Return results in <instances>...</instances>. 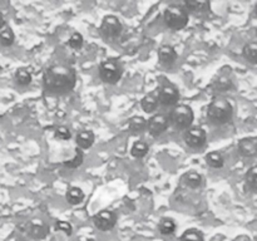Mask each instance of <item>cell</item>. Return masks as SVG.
<instances>
[{
	"label": "cell",
	"mask_w": 257,
	"mask_h": 241,
	"mask_svg": "<svg viewBox=\"0 0 257 241\" xmlns=\"http://www.w3.org/2000/svg\"><path fill=\"white\" fill-rule=\"evenodd\" d=\"M183 182L191 188H198L202 185V176L200 173L195 172V171H191V172L186 173L185 177H183Z\"/></svg>",
	"instance_id": "cell-20"
},
{
	"label": "cell",
	"mask_w": 257,
	"mask_h": 241,
	"mask_svg": "<svg viewBox=\"0 0 257 241\" xmlns=\"http://www.w3.org/2000/svg\"><path fill=\"white\" fill-rule=\"evenodd\" d=\"M122 73V67L114 59H107L99 65V77L107 84H115L119 82Z\"/></svg>",
	"instance_id": "cell-5"
},
{
	"label": "cell",
	"mask_w": 257,
	"mask_h": 241,
	"mask_svg": "<svg viewBox=\"0 0 257 241\" xmlns=\"http://www.w3.org/2000/svg\"><path fill=\"white\" fill-rule=\"evenodd\" d=\"M158 98L155 94H147L141 100V107L146 113H153L158 108Z\"/></svg>",
	"instance_id": "cell-15"
},
{
	"label": "cell",
	"mask_w": 257,
	"mask_h": 241,
	"mask_svg": "<svg viewBox=\"0 0 257 241\" xmlns=\"http://www.w3.org/2000/svg\"><path fill=\"white\" fill-rule=\"evenodd\" d=\"M83 42H84V39H83V35L80 34V33L75 32V33H73L72 37L69 38V40H68V44H69V47L73 48V49H80V48L83 47Z\"/></svg>",
	"instance_id": "cell-28"
},
{
	"label": "cell",
	"mask_w": 257,
	"mask_h": 241,
	"mask_svg": "<svg viewBox=\"0 0 257 241\" xmlns=\"http://www.w3.org/2000/svg\"><path fill=\"white\" fill-rule=\"evenodd\" d=\"M168 126H170V119L166 114H155L151 117L147 122L148 132L153 136V137H158V136L163 135L167 131Z\"/></svg>",
	"instance_id": "cell-10"
},
{
	"label": "cell",
	"mask_w": 257,
	"mask_h": 241,
	"mask_svg": "<svg viewBox=\"0 0 257 241\" xmlns=\"http://www.w3.org/2000/svg\"><path fill=\"white\" fill-rule=\"evenodd\" d=\"M185 8L186 10H190V12L196 13V14H201V13H206L210 9V3L208 2H198V0H187L185 2Z\"/></svg>",
	"instance_id": "cell-14"
},
{
	"label": "cell",
	"mask_w": 257,
	"mask_h": 241,
	"mask_svg": "<svg viewBox=\"0 0 257 241\" xmlns=\"http://www.w3.org/2000/svg\"><path fill=\"white\" fill-rule=\"evenodd\" d=\"M177 52L173 47L171 45H162V47L158 49V58H160V62L163 65H172L173 63L177 60Z\"/></svg>",
	"instance_id": "cell-12"
},
{
	"label": "cell",
	"mask_w": 257,
	"mask_h": 241,
	"mask_svg": "<svg viewBox=\"0 0 257 241\" xmlns=\"http://www.w3.org/2000/svg\"><path fill=\"white\" fill-rule=\"evenodd\" d=\"M163 20L170 29L181 30L187 27L188 12L181 5H170L163 13Z\"/></svg>",
	"instance_id": "cell-3"
},
{
	"label": "cell",
	"mask_w": 257,
	"mask_h": 241,
	"mask_svg": "<svg viewBox=\"0 0 257 241\" xmlns=\"http://www.w3.org/2000/svg\"><path fill=\"white\" fill-rule=\"evenodd\" d=\"M256 143L257 140L245 138V140H241V142L238 143V150L243 156H252L256 153Z\"/></svg>",
	"instance_id": "cell-16"
},
{
	"label": "cell",
	"mask_w": 257,
	"mask_h": 241,
	"mask_svg": "<svg viewBox=\"0 0 257 241\" xmlns=\"http://www.w3.org/2000/svg\"><path fill=\"white\" fill-rule=\"evenodd\" d=\"M65 197H67V201L70 205H79L84 200V192L79 187H70Z\"/></svg>",
	"instance_id": "cell-18"
},
{
	"label": "cell",
	"mask_w": 257,
	"mask_h": 241,
	"mask_svg": "<svg viewBox=\"0 0 257 241\" xmlns=\"http://www.w3.org/2000/svg\"><path fill=\"white\" fill-rule=\"evenodd\" d=\"M246 182L252 190H257V166H253L246 173Z\"/></svg>",
	"instance_id": "cell-27"
},
{
	"label": "cell",
	"mask_w": 257,
	"mask_h": 241,
	"mask_svg": "<svg viewBox=\"0 0 257 241\" xmlns=\"http://www.w3.org/2000/svg\"><path fill=\"white\" fill-rule=\"evenodd\" d=\"M94 140H95V136L92 131H88V130L80 131V132L77 135V137H75L77 148H79V150H88V148H90L93 146Z\"/></svg>",
	"instance_id": "cell-13"
},
{
	"label": "cell",
	"mask_w": 257,
	"mask_h": 241,
	"mask_svg": "<svg viewBox=\"0 0 257 241\" xmlns=\"http://www.w3.org/2000/svg\"><path fill=\"white\" fill-rule=\"evenodd\" d=\"M256 153H257V143H256Z\"/></svg>",
	"instance_id": "cell-33"
},
{
	"label": "cell",
	"mask_w": 257,
	"mask_h": 241,
	"mask_svg": "<svg viewBox=\"0 0 257 241\" xmlns=\"http://www.w3.org/2000/svg\"><path fill=\"white\" fill-rule=\"evenodd\" d=\"M256 37H257V29H256Z\"/></svg>",
	"instance_id": "cell-35"
},
{
	"label": "cell",
	"mask_w": 257,
	"mask_h": 241,
	"mask_svg": "<svg viewBox=\"0 0 257 241\" xmlns=\"http://www.w3.org/2000/svg\"><path fill=\"white\" fill-rule=\"evenodd\" d=\"M256 15H257V5H256Z\"/></svg>",
	"instance_id": "cell-34"
},
{
	"label": "cell",
	"mask_w": 257,
	"mask_h": 241,
	"mask_svg": "<svg viewBox=\"0 0 257 241\" xmlns=\"http://www.w3.org/2000/svg\"><path fill=\"white\" fill-rule=\"evenodd\" d=\"M55 137L62 141H67L72 137V133H70L69 128L64 127V126H60V127H58L55 130Z\"/></svg>",
	"instance_id": "cell-30"
},
{
	"label": "cell",
	"mask_w": 257,
	"mask_h": 241,
	"mask_svg": "<svg viewBox=\"0 0 257 241\" xmlns=\"http://www.w3.org/2000/svg\"><path fill=\"white\" fill-rule=\"evenodd\" d=\"M206 163L212 168H221L225 165V158L217 151H213L206 155Z\"/></svg>",
	"instance_id": "cell-17"
},
{
	"label": "cell",
	"mask_w": 257,
	"mask_h": 241,
	"mask_svg": "<svg viewBox=\"0 0 257 241\" xmlns=\"http://www.w3.org/2000/svg\"><path fill=\"white\" fill-rule=\"evenodd\" d=\"M233 108L232 104L226 98H215L210 103L207 109V117L213 125L222 126L232 119Z\"/></svg>",
	"instance_id": "cell-2"
},
{
	"label": "cell",
	"mask_w": 257,
	"mask_h": 241,
	"mask_svg": "<svg viewBox=\"0 0 257 241\" xmlns=\"http://www.w3.org/2000/svg\"><path fill=\"white\" fill-rule=\"evenodd\" d=\"M5 27V19H4V15L0 13V30Z\"/></svg>",
	"instance_id": "cell-32"
},
{
	"label": "cell",
	"mask_w": 257,
	"mask_h": 241,
	"mask_svg": "<svg viewBox=\"0 0 257 241\" xmlns=\"http://www.w3.org/2000/svg\"><path fill=\"white\" fill-rule=\"evenodd\" d=\"M180 241H205V237L197 228H188L181 235Z\"/></svg>",
	"instance_id": "cell-24"
},
{
	"label": "cell",
	"mask_w": 257,
	"mask_h": 241,
	"mask_svg": "<svg viewBox=\"0 0 257 241\" xmlns=\"http://www.w3.org/2000/svg\"><path fill=\"white\" fill-rule=\"evenodd\" d=\"M150 148H148L147 143L142 142V141H137L133 143L132 148H131V155L135 158H143L148 153Z\"/></svg>",
	"instance_id": "cell-23"
},
{
	"label": "cell",
	"mask_w": 257,
	"mask_h": 241,
	"mask_svg": "<svg viewBox=\"0 0 257 241\" xmlns=\"http://www.w3.org/2000/svg\"><path fill=\"white\" fill-rule=\"evenodd\" d=\"M158 102L166 107H176L180 100V92L172 84H165L158 90Z\"/></svg>",
	"instance_id": "cell-8"
},
{
	"label": "cell",
	"mask_w": 257,
	"mask_h": 241,
	"mask_svg": "<svg viewBox=\"0 0 257 241\" xmlns=\"http://www.w3.org/2000/svg\"><path fill=\"white\" fill-rule=\"evenodd\" d=\"M77 83V74L72 67L54 64L47 68L43 74L44 89L49 94L62 95L72 92Z\"/></svg>",
	"instance_id": "cell-1"
},
{
	"label": "cell",
	"mask_w": 257,
	"mask_h": 241,
	"mask_svg": "<svg viewBox=\"0 0 257 241\" xmlns=\"http://www.w3.org/2000/svg\"><path fill=\"white\" fill-rule=\"evenodd\" d=\"M82 163H83V152L82 150L77 148V150H75V157L73 158V160L68 161V162H64V166H67V167L69 168H77L79 167Z\"/></svg>",
	"instance_id": "cell-29"
},
{
	"label": "cell",
	"mask_w": 257,
	"mask_h": 241,
	"mask_svg": "<svg viewBox=\"0 0 257 241\" xmlns=\"http://www.w3.org/2000/svg\"><path fill=\"white\" fill-rule=\"evenodd\" d=\"M93 223L100 231H109L117 223V215L110 210H102L93 216Z\"/></svg>",
	"instance_id": "cell-7"
},
{
	"label": "cell",
	"mask_w": 257,
	"mask_h": 241,
	"mask_svg": "<svg viewBox=\"0 0 257 241\" xmlns=\"http://www.w3.org/2000/svg\"><path fill=\"white\" fill-rule=\"evenodd\" d=\"M168 119L177 130H188L192 126L195 114H193L192 108L188 107L187 104H178L171 110Z\"/></svg>",
	"instance_id": "cell-4"
},
{
	"label": "cell",
	"mask_w": 257,
	"mask_h": 241,
	"mask_svg": "<svg viewBox=\"0 0 257 241\" xmlns=\"http://www.w3.org/2000/svg\"><path fill=\"white\" fill-rule=\"evenodd\" d=\"M32 73L27 69V68H19L15 72V80L18 84L20 85H28L32 82Z\"/></svg>",
	"instance_id": "cell-25"
},
{
	"label": "cell",
	"mask_w": 257,
	"mask_h": 241,
	"mask_svg": "<svg viewBox=\"0 0 257 241\" xmlns=\"http://www.w3.org/2000/svg\"><path fill=\"white\" fill-rule=\"evenodd\" d=\"M158 230H160V232L165 236L172 235L176 231V222L170 217L162 218L160 225H158Z\"/></svg>",
	"instance_id": "cell-21"
},
{
	"label": "cell",
	"mask_w": 257,
	"mask_h": 241,
	"mask_svg": "<svg viewBox=\"0 0 257 241\" xmlns=\"http://www.w3.org/2000/svg\"><path fill=\"white\" fill-rule=\"evenodd\" d=\"M185 142L188 147L191 148H201L205 146L206 141H207V135L206 131L201 127H190L186 131L185 136Z\"/></svg>",
	"instance_id": "cell-9"
},
{
	"label": "cell",
	"mask_w": 257,
	"mask_h": 241,
	"mask_svg": "<svg viewBox=\"0 0 257 241\" xmlns=\"http://www.w3.org/2000/svg\"><path fill=\"white\" fill-rule=\"evenodd\" d=\"M242 54L245 57V59L247 62H250L251 64H257V43L252 42L246 44L243 47Z\"/></svg>",
	"instance_id": "cell-19"
},
{
	"label": "cell",
	"mask_w": 257,
	"mask_h": 241,
	"mask_svg": "<svg viewBox=\"0 0 257 241\" xmlns=\"http://www.w3.org/2000/svg\"><path fill=\"white\" fill-rule=\"evenodd\" d=\"M55 228L59 231H63V232L68 236L72 235L73 227L69 222H65V221H57V223H55Z\"/></svg>",
	"instance_id": "cell-31"
},
{
	"label": "cell",
	"mask_w": 257,
	"mask_h": 241,
	"mask_svg": "<svg viewBox=\"0 0 257 241\" xmlns=\"http://www.w3.org/2000/svg\"><path fill=\"white\" fill-rule=\"evenodd\" d=\"M15 40V34L12 28L4 27L0 30V44L3 47H10Z\"/></svg>",
	"instance_id": "cell-22"
},
{
	"label": "cell",
	"mask_w": 257,
	"mask_h": 241,
	"mask_svg": "<svg viewBox=\"0 0 257 241\" xmlns=\"http://www.w3.org/2000/svg\"><path fill=\"white\" fill-rule=\"evenodd\" d=\"M28 232L35 240H43L49 233V226L42 220H33L28 228Z\"/></svg>",
	"instance_id": "cell-11"
},
{
	"label": "cell",
	"mask_w": 257,
	"mask_h": 241,
	"mask_svg": "<svg viewBox=\"0 0 257 241\" xmlns=\"http://www.w3.org/2000/svg\"><path fill=\"white\" fill-rule=\"evenodd\" d=\"M128 127L132 132H142L146 127H147V120L143 117L140 115H136V117L131 118L130 123H128Z\"/></svg>",
	"instance_id": "cell-26"
},
{
	"label": "cell",
	"mask_w": 257,
	"mask_h": 241,
	"mask_svg": "<svg viewBox=\"0 0 257 241\" xmlns=\"http://www.w3.org/2000/svg\"><path fill=\"white\" fill-rule=\"evenodd\" d=\"M122 29V23L115 15H107L103 18L102 24H100V32L107 39H114V38L119 37Z\"/></svg>",
	"instance_id": "cell-6"
}]
</instances>
